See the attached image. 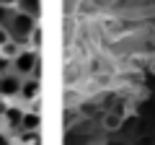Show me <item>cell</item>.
I'll use <instances>...</instances> for the list:
<instances>
[{
  "label": "cell",
  "mask_w": 155,
  "mask_h": 145,
  "mask_svg": "<svg viewBox=\"0 0 155 145\" xmlns=\"http://www.w3.org/2000/svg\"><path fill=\"white\" fill-rule=\"evenodd\" d=\"M0 145H13V137L8 132H3V130H0Z\"/></svg>",
  "instance_id": "15"
},
{
  "label": "cell",
  "mask_w": 155,
  "mask_h": 145,
  "mask_svg": "<svg viewBox=\"0 0 155 145\" xmlns=\"http://www.w3.org/2000/svg\"><path fill=\"white\" fill-rule=\"evenodd\" d=\"M106 145H127V143H124V140H109Z\"/></svg>",
  "instance_id": "19"
},
{
  "label": "cell",
  "mask_w": 155,
  "mask_h": 145,
  "mask_svg": "<svg viewBox=\"0 0 155 145\" xmlns=\"http://www.w3.org/2000/svg\"><path fill=\"white\" fill-rule=\"evenodd\" d=\"M18 96H21L23 101H34L41 96V80L34 78V75H28V78L21 80V91H18Z\"/></svg>",
  "instance_id": "4"
},
{
  "label": "cell",
  "mask_w": 155,
  "mask_h": 145,
  "mask_svg": "<svg viewBox=\"0 0 155 145\" xmlns=\"http://www.w3.org/2000/svg\"><path fill=\"white\" fill-rule=\"evenodd\" d=\"M13 13H16V8H8V5H0V29H5L8 23H11Z\"/></svg>",
  "instance_id": "12"
},
{
  "label": "cell",
  "mask_w": 155,
  "mask_h": 145,
  "mask_svg": "<svg viewBox=\"0 0 155 145\" xmlns=\"http://www.w3.org/2000/svg\"><path fill=\"white\" fill-rule=\"evenodd\" d=\"M18 52H21V44H16L13 39L8 42V44H3V47H0V55L5 57V60H13V57H16Z\"/></svg>",
  "instance_id": "10"
},
{
  "label": "cell",
  "mask_w": 155,
  "mask_h": 145,
  "mask_svg": "<svg viewBox=\"0 0 155 145\" xmlns=\"http://www.w3.org/2000/svg\"><path fill=\"white\" fill-rule=\"evenodd\" d=\"M41 132H39V130H34V132H26V130H21V145H41Z\"/></svg>",
  "instance_id": "9"
},
{
  "label": "cell",
  "mask_w": 155,
  "mask_h": 145,
  "mask_svg": "<svg viewBox=\"0 0 155 145\" xmlns=\"http://www.w3.org/2000/svg\"><path fill=\"white\" fill-rule=\"evenodd\" d=\"M28 42H31V49H41V26H39V23H36V29H34V34H31V39H28Z\"/></svg>",
  "instance_id": "13"
},
{
  "label": "cell",
  "mask_w": 155,
  "mask_h": 145,
  "mask_svg": "<svg viewBox=\"0 0 155 145\" xmlns=\"http://www.w3.org/2000/svg\"><path fill=\"white\" fill-rule=\"evenodd\" d=\"M5 29H8V34H11V39L16 42V44H23V42L31 39L34 29H36V18H31V16H26V13L16 11V13H13V18H11V23H8Z\"/></svg>",
  "instance_id": "1"
},
{
  "label": "cell",
  "mask_w": 155,
  "mask_h": 145,
  "mask_svg": "<svg viewBox=\"0 0 155 145\" xmlns=\"http://www.w3.org/2000/svg\"><path fill=\"white\" fill-rule=\"evenodd\" d=\"M41 127V114L36 112H28V109H23V119H21V130H26V132H34V130Z\"/></svg>",
  "instance_id": "7"
},
{
  "label": "cell",
  "mask_w": 155,
  "mask_h": 145,
  "mask_svg": "<svg viewBox=\"0 0 155 145\" xmlns=\"http://www.w3.org/2000/svg\"><path fill=\"white\" fill-rule=\"evenodd\" d=\"M122 122H124V117H122V112H119V109H111V112H106L104 119H101V124H104L106 132H116V130L122 127Z\"/></svg>",
  "instance_id": "5"
},
{
  "label": "cell",
  "mask_w": 155,
  "mask_h": 145,
  "mask_svg": "<svg viewBox=\"0 0 155 145\" xmlns=\"http://www.w3.org/2000/svg\"><path fill=\"white\" fill-rule=\"evenodd\" d=\"M18 11L21 13H26V16H31V18H39L41 16V0H18Z\"/></svg>",
  "instance_id": "8"
},
{
  "label": "cell",
  "mask_w": 155,
  "mask_h": 145,
  "mask_svg": "<svg viewBox=\"0 0 155 145\" xmlns=\"http://www.w3.org/2000/svg\"><path fill=\"white\" fill-rule=\"evenodd\" d=\"M21 80L16 72H5V75H0V99H11V96H18L21 91Z\"/></svg>",
  "instance_id": "3"
},
{
  "label": "cell",
  "mask_w": 155,
  "mask_h": 145,
  "mask_svg": "<svg viewBox=\"0 0 155 145\" xmlns=\"http://www.w3.org/2000/svg\"><path fill=\"white\" fill-rule=\"evenodd\" d=\"M98 112V104H96V101H83V104L78 106V114H80V117H91V114H96Z\"/></svg>",
  "instance_id": "11"
},
{
  "label": "cell",
  "mask_w": 155,
  "mask_h": 145,
  "mask_svg": "<svg viewBox=\"0 0 155 145\" xmlns=\"http://www.w3.org/2000/svg\"><path fill=\"white\" fill-rule=\"evenodd\" d=\"M8 42H11V34H8V29H0V47L8 44Z\"/></svg>",
  "instance_id": "16"
},
{
  "label": "cell",
  "mask_w": 155,
  "mask_h": 145,
  "mask_svg": "<svg viewBox=\"0 0 155 145\" xmlns=\"http://www.w3.org/2000/svg\"><path fill=\"white\" fill-rule=\"evenodd\" d=\"M5 72H11V60H5L0 55V75H5Z\"/></svg>",
  "instance_id": "14"
},
{
  "label": "cell",
  "mask_w": 155,
  "mask_h": 145,
  "mask_svg": "<svg viewBox=\"0 0 155 145\" xmlns=\"http://www.w3.org/2000/svg\"><path fill=\"white\" fill-rule=\"evenodd\" d=\"M39 62H41V57H39L36 49H21L11 60V72H16L18 78H28V75H34Z\"/></svg>",
  "instance_id": "2"
},
{
  "label": "cell",
  "mask_w": 155,
  "mask_h": 145,
  "mask_svg": "<svg viewBox=\"0 0 155 145\" xmlns=\"http://www.w3.org/2000/svg\"><path fill=\"white\" fill-rule=\"evenodd\" d=\"M3 119H5L8 130H21L23 109H18V106H11V104H8V109H5V114H3Z\"/></svg>",
  "instance_id": "6"
},
{
  "label": "cell",
  "mask_w": 155,
  "mask_h": 145,
  "mask_svg": "<svg viewBox=\"0 0 155 145\" xmlns=\"http://www.w3.org/2000/svg\"><path fill=\"white\" fill-rule=\"evenodd\" d=\"M5 109H8V101L0 99V119H3V114H5Z\"/></svg>",
  "instance_id": "18"
},
{
  "label": "cell",
  "mask_w": 155,
  "mask_h": 145,
  "mask_svg": "<svg viewBox=\"0 0 155 145\" xmlns=\"http://www.w3.org/2000/svg\"><path fill=\"white\" fill-rule=\"evenodd\" d=\"M0 5H8V8H16L18 0H0Z\"/></svg>",
  "instance_id": "17"
}]
</instances>
